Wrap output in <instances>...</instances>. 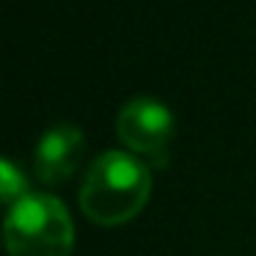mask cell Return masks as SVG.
Wrapping results in <instances>:
<instances>
[{
    "label": "cell",
    "instance_id": "6da1fadb",
    "mask_svg": "<svg viewBox=\"0 0 256 256\" xmlns=\"http://www.w3.org/2000/svg\"><path fill=\"white\" fill-rule=\"evenodd\" d=\"M152 174L130 152H102L88 162L80 184V210L100 226L127 223L144 210Z\"/></svg>",
    "mask_w": 256,
    "mask_h": 256
},
{
    "label": "cell",
    "instance_id": "7a4b0ae2",
    "mask_svg": "<svg viewBox=\"0 0 256 256\" xmlns=\"http://www.w3.org/2000/svg\"><path fill=\"white\" fill-rule=\"evenodd\" d=\"M3 234L12 256H69L74 223L61 198L28 193L8 206Z\"/></svg>",
    "mask_w": 256,
    "mask_h": 256
},
{
    "label": "cell",
    "instance_id": "3957f363",
    "mask_svg": "<svg viewBox=\"0 0 256 256\" xmlns=\"http://www.w3.org/2000/svg\"><path fill=\"white\" fill-rule=\"evenodd\" d=\"M174 130V118L162 102L152 96H135L118 110L116 132L132 152L140 154H157L162 160L168 138Z\"/></svg>",
    "mask_w": 256,
    "mask_h": 256
},
{
    "label": "cell",
    "instance_id": "277c9868",
    "mask_svg": "<svg viewBox=\"0 0 256 256\" xmlns=\"http://www.w3.org/2000/svg\"><path fill=\"white\" fill-rule=\"evenodd\" d=\"M86 152V138L78 124H52L36 144L34 166L36 176L44 184H61L78 171Z\"/></svg>",
    "mask_w": 256,
    "mask_h": 256
},
{
    "label": "cell",
    "instance_id": "5b68a950",
    "mask_svg": "<svg viewBox=\"0 0 256 256\" xmlns=\"http://www.w3.org/2000/svg\"><path fill=\"white\" fill-rule=\"evenodd\" d=\"M0 174H3V184H0V193H3V201H6L8 206L17 204L25 193V174L20 171L17 166H14L12 160H0Z\"/></svg>",
    "mask_w": 256,
    "mask_h": 256
}]
</instances>
